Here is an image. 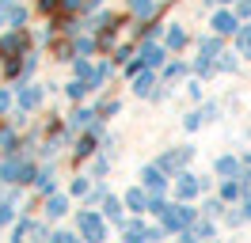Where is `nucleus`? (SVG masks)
I'll list each match as a JSON object with an SVG mask.
<instances>
[{
	"mask_svg": "<svg viewBox=\"0 0 251 243\" xmlns=\"http://www.w3.org/2000/svg\"><path fill=\"white\" fill-rule=\"evenodd\" d=\"M194 220H198V213L190 209V205H175V209H168V213H164V224H168V228H175V232H187V228L194 224Z\"/></svg>",
	"mask_w": 251,
	"mask_h": 243,
	"instance_id": "obj_1",
	"label": "nucleus"
},
{
	"mask_svg": "<svg viewBox=\"0 0 251 243\" xmlns=\"http://www.w3.org/2000/svg\"><path fill=\"white\" fill-rule=\"evenodd\" d=\"M80 232H84L88 240H103V236H107L103 217H99V213H92V209H84V213H80Z\"/></svg>",
	"mask_w": 251,
	"mask_h": 243,
	"instance_id": "obj_2",
	"label": "nucleus"
},
{
	"mask_svg": "<svg viewBox=\"0 0 251 243\" xmlns=\"http://www.w3.org/2000/svg\"><path fill=\"white\" fill-rule=\"evenodd\" d=\"M213 30H217V34H232V30H240V15L217 12V15H213Z\"/></svg>",
	"mask_w": 251,
	"mask_h": 243,
	"instance_id": "obj_3",
	"label": "nucleus"
},
{
	"mask_svg": "<svg viewBox=\"0 0 251 243\" xmlns=\"http://www.w3.org/2000/svg\"><path fill=\"white\" fill-rule=\"evenodd\" d=\"M198 190H202V182L194 179V175H179V182H175V194L183 197V201H190Z\"/></svg>",
	"mask_w": 251,
	"mask_h": 243,
	"instance_id": "obj_4",
	"label": "nucleus"
},
{
	"mask_svg": "<svg viewBox=\"0 0 251 243\" xmlns=\"http://www.w3.org/2000/svg\"><path fill=\"white\" fill-rule=\"evenodd\" d=\"M23 46H27V34H23V30H16V34H8V38L0 42V57H12V53H19Z\"/></svg>",
	"mask_w": 251,
	"mask_h": 243,
	"instance_id": "obj_5",
	"label": "nucleus"
},
{
	"mask_svg": "<svg viewBox=\"0 0 251 243\" xmlns=\"http://www.w3.org/2000/svg\"><path fill=\"white\" fill-rule=\"evenodd\" d=\"M145 186H149V190H152V194H160V190H164V186H168V179H164V171H160V167H145Z\"/></svg>",
	"mask_w": 251,
	"mask_h": 243,
	"instance_id": "obj_6",
	"label": "nucleus"
},
{
	"mask_svg": "<svg viewBox=\"0 0 251 243\" xmlns=\"http://www.w3.org/2000/svg\"><path fill=\"white\" fill-rule=\"evenodd\" d=\"M38 103H42V91L31 88V84H23V88H19V106H23V110H34Z\"/></svg>",
	"mask_w": 251,
	"mask_h": 243,
	"instance_id": "obj_7",
	"label": "nucleus"
},
{
	"mask_svg": "<svg viewBox=\"0 0 251 243\" xmlns=\"http://www.w3.org/2000/svg\"><path fill=\"white\" fill-rule=\"evenodd\" d=\"M65 213H69V197L65 194H53L46 201V217H53V220H57V217H65Z\"/></svg>",
	"mask_w": 251,
	"mask_h": 243,
	"instance_id": "obj_8",
	"label": "nucleus"
},
{
	"mask_svg": "<svg viewBox=\"0 0 251 243\" xmlns=\"http://www.w3.org/2000/svg\"><path fill=\"white\" fill-rule=\"evenodd\" d=\"M19 160H4V164H0V182H19Z\"/></svg>",
	"mask_w": 251,
	"mask_h": 243,
	"instance_id": "obj_9",
	"label": "nucleus"
},
{
	"mask_svg": "<svg viewBox=\"0 0 251 243\" xmlns=\"http://www.w3.org/2000/svg\"><path fill=\"white\" fill-rule=\"evenodd\" d=\"M126 205H129L133 213H145V209H149V197H145V190H129V194H126Z\"/></svg>",
	"mask_w": 251,
	"mask_h": 243,
	"instance_id": "obj_10",
	"label": "nucleus"
},
{
	"mask_svg": "<svg viewBox=\"0 0 251 243\" xmlns=\"http://www.w3.org/2000/svg\"><path fill=\"white\" fill-rule=\"evenodd\" d=\"M8 23H12V27H23V23H27V4H16V0H12V8H8Z\"/></svg>",
	"mask_w": 251,
	"mask_h": 243,
	"instance_id": "obj_11",
	"label": "nucleus"
},
{
	"mask_svg": "<svg viewBox=\"0 0 251 243\" xmlns=\"http://www.w3.org/2000/svg\"><path fill=\"white\" fill-rule=\"evenodd\" d=\"M129 12L145 19V15H152V12H156V0H129Z\"/></svg>",
	"mask_w": 251,
	"mask_h": 243,
	"instance_id": "obj_12",
	"label": "nucleus"
},
{
	"mask_svg": "<svg viewBox=\"0 0 251 243\" xmlns=\"http://www.w3.org/2000/svg\"><path fill=\"white\" fill-rule=\"evenodd\" d=\"M103 209H107L110 220H118V224H122V201H118V197H103Z\"/></svg>",
	"mask_w": 251,
	"mask_h": 243,
	"instance_id": "obj_13",
	"label": "nucleus"
},
{
	"mask_svg": "<svg viewBox=\"0 0 251 243\" xmlns=\"http://www.w3.org/2000/svg\"><path fill=\"white\" fill-rule=\"evenodd\" d=\"M152 88H156V80H152V73H149V76H137V84H133V91H137L141 99H145V95H152Z\"/></svg>",
	"mask_w": 251,
	"mask_h": 243,
	"instance_id": "obj_14",
	"label": "nucleus"
},
{
	"mask_svg": "<svg viewBox=\"0 0 251 243\" xmlns=\"http://www.w3.org/2000/svg\"><path fill=\"white\" fill-rule=\"evenodd\" d=\"M65 91H69V99H84V91H92V88H88V80H84V76H76Z\"/></svg>",
	"mask_w": 251,
	"mask_h": 243,
	"instance_id": "obj_15",
	"label": "nucleus"
},
{
	"mask_svg": "<svg viewBox=\"0 0 251 243\" xmlns=\"http://www.w3.org/2000/svg\"><path fill=\"white\" fill-rule=\"evenodd\" d=\"M168 46H172V49H183V46H187V30L172 27V30H168Z\"/></svg>",
	"mask_w": 251,
	"mask_h": 243,
	"instance_id": "obj_16",
	"label": "nucleus"
},
{
	"mask_svg": "<svg viewBox=\"0 0 251 243\" xmlns=\"http://www.w3.org/2000/svg\"><path fill=\"white\" fill-rule=\"evenodd\" d=\"M141 61H145V65H160V61H164V49H160V46H145Z\"/></svg>",
	"mask_w": 251,
	"mask_h": 243,
	"instance_id": "obj_17",
	"label": "nucleus"
},
{
	"mask_svg": "<svg viewBox=\"0 0 251 243\" xmlns=\"http://www.w3.org/2000/svg\"><path fill=\"white\" fill-rule=\"evenodd\" d=\"M236 171H240V160H232V156L217 160V175H225V179H228V175H236Z\"/></svg>",
	"mask_w": 251,
	"mask_h": 243,
	"instance_id": "obj_18",
	"label": "nucleus"
},
{
	"mask_svg": "<svg viewBox=\"0 0 251 243\" xmlns=\"http://www.w3.org/2000/svg\"><path fill=\"white\" fill-rule=\"evenodd\" d=\"M92 152H95V137H92V133L80 137V141H76V156L84 160V156H92Z\"/></svg>",
	"mask_w": 251,
	"mask_h": 243,
	"instance_id": "obj_19",
	"label": "nucleus"
},
{
	"mask_svg": "<svg viewBox=\"0 0 251 243\" xmlns=\"http://www.w3.org/2000/svg\"><path fill=\"white\" fill-rule=\"evenodd\" d=\"M118 110H122L118 99H103V103H99V118H110V114H118Z\"/></svg>",
	"mask_w": 251,
	"mask_h": 243,
	"instance_id": "obj_20",
	"label": "nucleus"
},
{
	"mask_svg": "<svg viewBox=\"0 0 251 243\" xmlns=\"http://www.w3.org/2000/svg\"><path fill=\"white\" fill-rule=\"evenodd\" d=\"M202 53L205 57H221V38H202Z\"/></svg>",
	"mask_w": 251,
	"mask_h": 243,
	"instance_id": "obj_21",
	"label": "nucleus"
},
{
	"mask_svg": "<svg viewBox=\"0 0 251 243\" xmlns=\"http://www.w3.org/2000/svg\"><path fill=\"white\" fill-rule=\"evenodd\" d=\"M240 194H244V190H240V182H225V186H221V197H225V201H236Z\"/></svg>",
	"mask_w": 251,
	"mask_h": 243,
	"instance_id": "obj_22",
	"label": "nucleus"
},
{
	"mask_svg": "<svg viewBox=\"0 0 251 243\" xmlns=\"http://www.w3.org/2000/svg\"><path fill=\"white\" fill-rule=\"evenodd\" d=\"M240 53L251 57V27H240Z\"/></svg>",
	"mask_w": 251,
	"mask_h": 243,
	"instance_id": "obj_23",
	"label": "nucleus"
},
{
	"mask_svg": "<svg viewBox=\"0 0 251 243\" xmlns=\"http://www.w3.org/2000/svg\"><path fill=\"white\" fill-rule=\"evenodd\" d=\"M145 213H156V217H164V213H168V205L160 201V194H152V197H149V209H145Z\"/></svg>",
	"mask_w": 251,
	"mask_h": 243,
	"instance_id": "obj_24",
	"label": "nucleus"
},
{
	"mask_svg": "<svg viewBox=\"0 0 251 243\" xmlns=\"http://www.w3.org/2000/svg\"><path fill=\"white\" fill-rule=\"evenodd\" d=\"M0 145H4V152H16V133L12 129H0Z\"/></svg>",
	"mask_w": 251,
	"mask_h": 243,
	"instance_id": "obj_25",
	"label": "nucleus"
},
{
	"mask_svg": "<svg viewBox=\"0 0 251 243\" xmlns=\"http://www.w3.org/2000/svg\"><path fill=\"white\" fill-rule=\"evenodd\" d=\"M95 114H99V110H76V114H73V125H88Z\"/></svg>",
	"mask_w": 251,
	"mask_h": 243,
	"instance_id": "obj_26",
	"label": "nucleus"
},
{
	"mask_svg": "<svg viewBox=\"0 0 251 243\" xmlns=\"http://www.w3.org/2000/svg\"><path fill=\"white\" fill-rule=\"evenodd\" d=\"M194 69H198V76H209V73H213V57H205V53H202V57H198V65H194Z\"/></svg>",
	"mask_w": 251,
	"mask_h": 243,
	"instance_id": "obj_27",
	"label": "nucleus"
},
{
	"mask_svg": "<svg viewBox=\"0 0 251 243\" xmlns=\"http://www.w3.org/2000/svg\"><path fill=\"white\" fill-rule=\"evenodd\" d=\"M225 73H236V53H221V61H217Z\"/></svg>",
	"mask_w": 251,
	"mask_h": 243,
	"instance_id": "obj_28",
	"label": "nucleus"
},
{
	"mask_svg": "<svg viewBox=\"0 0 251 243\" xmlns=\"http://www.w3.org/2000/svg\"><path fill=\"white\" fill-rule=\"evenodd\" d=\"M16 205H12V201H4V205H0V224H12V217H16Z\"/></svg>",
	"mask_w": 251,
	"mask_h": 243,
	"instance_id": "obj_29",
	"label": "nucleus"
},
{
	"mask_svg": "<svg viewBox=\"0 0 251 243\" xmlns=\"http://www.w3.org/2000/svg\"><path fill=\"white\" fill-rule=\"evenodd\" d=\"M73 194H76V197H88V179H73Z\"/></svg>",
	"mask_w": 251,
	"mask_h": 243,
	"instance_id": "obj_30",
	"label": "nucleus"
},
{
	"mask_svg": "<svg viewBox=\"0 0 251 243\" xmlns=\"http://www.w3.org/2000/svg\"><path fill=\"white\" fill-rule=\"evenodd\" d=\"M34 65H38V57H34V53H23V73L31 76V73H34Z\"/></svg>",
	"mask_w": 251,
	"mask_h": 243,
	"instance_id": "obj_31",
	"label": "nucleus"
},
{
	"mask_svg": "<svg viewBox=\"0 0 251 243\" xmlns=\"http://www.w3.org/2000/svg\"><path fill=\"white\" fill-rule=\"evenodd\" d=\"M69 53H73V49H69V46H53V57H57V61H69Z\"/></svg>",
	"mask_w": 251,
	"mask_h": 243,
	"instance_id": "obj_32",
	"label": "nucleus"
},
{
	"mask_svg": "<svg viewBox=\"0 0 251 243\" xmlns=\"http://www.w3.org/2000/svg\"><path fill=\"white\" fill-rule=\"evenodd\" d=\"M183 73H187L183 65H168V73H164V76H168V80H179V76H183Z\"/></svg>",
	"mask_w": 251,
	"mask_h": 243,
	"instance_id": "obj_33",
	"label": "nucleus"
},
{
	"mask_svg": "<svg viewBox=\"0 0 251 243\" xmlns=\"http://www.w3.org/2000/svg\"><path fill=\"white\" fill-rule=\"evenodd\" d=\"M202 114H187V122H183V125H187V129H198V125H202Z\"/></svg>",
	"mask_w": 251,
	"mask_h": 243,
	"instance_id": "obj_34",
	"label": "nucleus"
},
{
	"mask_svg": "<svg viewBox=\"0 0 251 243\" xmlns=\"http://www.w3.org/2000/svg\"><path fill=\"white\" fill-rule=\"evenodd\" d=\"M76 76H84V80H88V76H92V65H88V61H76Z\"/></svg>",
	"mask_w": 251,
	"mask_h": 243,
	"instance_id": "obj_35",
	"label": "nucleus"
},
{
	"mask_svg": "<svg viewBox=\"0 0 251 243\" xmlns=\"http://www.w3.org/2000/svg\"><path fill=\"white\" fill-rule=\"evenodd\" d=\"M76 49H80V53H92V49H95V42H92V38H80V42H76Z\"/></svg>",
	"mask_w": 251,
	"mask_h": 243,
	"instance_id": "obj_36",
	"label": "nucleus"
},
{
	"mask_svg": "<svg viewBox=\"0 0 251 243\" xmlns=\"http://www.w3.org/2000/svg\"><path fill=\"white\" fill-rule=\"evenodd\" d=\"M141 69H145V61H141V57H137V61H129V65H126V73H129V76H133V73H141Z\"/></svg>",
	"mask_w": 251,
	"mask_h": 243,
	"instance_id": "obj_37",
	"label": "nucleus"
},
{
	"mask_svg": "<svg viewBox=\"0 0 251 243\" xmlns=\"http://www.w3.org/2000/svg\"><path fill=\"white\" fill-rule=\"evenodd\" d=\"M236 15H244V19H248V15H251V0H240V12H236Z\"/></svg>",
	"mask_w": 251,
	"mask_h": 243,
	"instance_id": "obj_38",
	"label": "nucleus"
},
{
	"mask_svg": "<svg viewBox=\"0 0 251 243\" xmlns=\"http://www.w3.org/2000/svg\"><path fill=\"white\" fill-rule=\"evenodd\" d=\"M12 8V0H0V27H4V12Z\"/></svg>",
	"mask_w": 251,
	"mask_h": 243,
	"instance_id": "obj_39",
	"label": "nucleus"
},
{
	"mask_svg": "<svg viewBox=\"0 0 251 243\" xmlns=\"http://www.w3.org/2000/svg\"><path fill=\"white\" fill-rule=\"evenodd\" d=\"M8 103H12V99H8V91H0V114L8 110Z\"/></svg>",
	"mask_w": 251,
	"mask_h": 243,
	"instance_id": "obj_40",
	"label": "nucleus"
},
{
	"mask_svg": "<svg viewBox=\"0 0 251 243\" xmlns=\"http://www.w3.org/2000/svg\"><path fill=\"white\" fill-rule=\"evenodd\" d=\"M244 217L251 220V194H248V201H244Z\"/></svg>",
	"mask_w": 251,
	"mask_h": 243,
	"instance_id": "obj_41",
	"label": "nucleus"
},
{
	"mask_svg": "<svg viewBox=\"0 0 251 243\" xmlns=\"http://www.w3.org/2000/svg\"><path fill=\"white\" fill-rule=\"evenodd\" d=\"M213 4H228V0H213Z\"/></svg>",
	"mask_w": 251,
	"mask_h": 243,
	"instance_id": "obj_42",
	"label": "nucleus"
}]
</instances>
